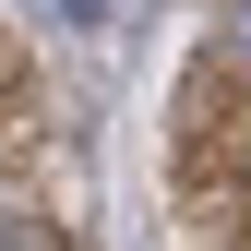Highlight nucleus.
Listing matches in <instances>:
<instances>
[{
  "label": "nucleus",
  "instance_id": "nucleus-3",
  "mask_svg": "<svg viewBox=\"0 0 251 251\" xmlns=\"http://www.w3.org/2000/svg\"><path fill=\"white\" fill-rule=\"evenodd\" d=\"M0 84H12V48H0Z\"/></svg>",
  "mask_w": 251,
  "mask_h": 251
},
{
  "label": "nucleus",
  "instance_id": "nucleus-2",
  "mask_svg": "<svg viewBox=\"0 0 251 251\" xmlns=\"http://www.w3.org/2000/svg\"><path fill=\"white\" fill-rule=\"evenodd\" d=\"M60 12H108V0H60Z\"/></svg>",
  "mask_w": 251,
  "mask_h": 251
},
{
  "label": "nucleus",
  "instance_id": "nucleus-1",
  "mask_svg": "<svg viewBox=\"0 0 251 251\" xmlns=\"http://www.w3.org/2000/svg\"><path fill=\"white\" fill-rule=\"evenodd\" d=\"M215 84H251V0H227V36H215Z\"/></svg>",
  "mask_w": 251,
  "mask_h": 251
}]
</instances>
